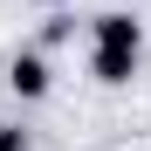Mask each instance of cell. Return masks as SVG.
Wrapping results in <instances>:
<instances>
[{"mask_svg": "<svg viewBox=\"0 0 151 151\" xmlns=\"http://www.w3.org/2000/svg\"><path fill=\"white\" fill-rule=\"evenodd\" d=\"M137 69H144V21L124 14V7L96 14V21H89V76H96L103 89H131Z\"/></svg>", "mask_w": 151, "mask_h": 151, "instance_id": "obj_1", "label": "cell"}, {"mask_svg": "<svg viewBox=\"0 0 151 151\" xmlns=\"http://www.w3.org/2000/svg\"><path fill=\"white\" fill-rule=\"evenodd\" d=\"M0 83H7V96H14V103H41V96L55 89V69H48V55H41V48H14V55L0 62Z\"/></svg>", "mask_w": 151, "mask_h": 151, "instance_id": "obj_2", "label": "cell"}, {"mask_svg": "<svg viewBox=\"0 0 151 151\" xmlns=\"http://www.w3.org/2000/svg\"><path fill=\"white\" fill-rule=\"evenodd\" d=\"M0 151H35V137H28L21 117H0Z\"/></svg>", "mask_w": 151, "mask_h": 151, "instance_id": "obj_3", "label": "cell"}, {"mask_svg": "<svg viewBox=\"0 0 151 151\" xmlns=\"http://www.w3.org/2000/svg\"><path fill=\"white\" fill-rule=\"evenodd\" d=\"M69 35H76V14H48V28H41V41L55 48V41H69Z\"/></svg>", "mask_w": 151, "mask_h": 151, "instance_id": "obj_4", "label": "cell"}]
</instances>
